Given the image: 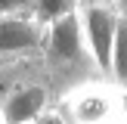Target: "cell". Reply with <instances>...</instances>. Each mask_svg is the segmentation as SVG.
<instances>
[{
    "mask_svg": "<svg viewBox=\"0 0 127 124\" xmlns=\"http://www.w3.org/2000/svg\"><path fill=\"white\" fill-rule=\"evenodd\" d=\"M109 78H115L118 84L127 90V12L118 16L115 47H112V71H109Z\"/></svg>",
    "mask_w": 127,
    "mask_h": 124,
    "instance_id": "8992f818",
    "label": "cell"
},
{
    "mask_svg": "<svg viewBox=\"0 0 127 124\" xmlns=\"http://www.w3.org/2000/svg\"><path fill=\"white\" fill-rule=\"evenodd\" d=\"M115 6H118L121 12H127V0H115Z\"/></svg>",
    "mask_w": 127,
    "mask_h": 124,
    "instance_id": "9c48e42d",
    "label": "cell"
},
{
    "mask_svg": "<svg viewBox=\"0 0 127 124\" xmlns=\"http://www.w3.org/2000/svg\"><path fill=\"white\" fill-rule=\"evenodd\" d=\"M43 71L56 87H74L87 78H96L99 65L93 59L90 47L84 40V28H81V12H68V16L56 19L47 25V43H43Z\"/></svg>",
    "mask_w": 127,
    "mask_h": 124,
    "instance_id": "6da1fadb",
    "label": "cell"
},
{
    "mask_svg": "<svg viewBox=\"0 0 127 124\" xmlns=\"http://www.w3.org/2000/svg\"><path fill=\"white\" fill-rule=\"evenodd\" d=\"M50 102H53V90H50L47 81H25L0 99V121L3 124H34Z\"/></svg>",
    "mask_w": 127,
    "mask_h": 124,
    "instance_id": "5b68a950",
    "label": "cell"
},
{
    "mask_svg": "<svg viewBox=\"0 0 127 124\" xmlns=\"http://www.w3.org/2000/svg\"><path fill=\"white\" fill-rule=\"evenodd\" d=\"M81 3H84V0H81Z\"/></svg>",
    "mask_w": 127,
    "mask_h": 124,
    "instance_id": "30bf717a",
    "label": "cell"
},
{
    "mask_svg": "<svg viewBox=\"0 0 127 124\" xmlns=\"http://www.w3.org/2000/svg\"><path fill=\"white\" fill-rule=\"evenodd\" d=\"M25 9H34V0H0V19L12 16V12H25Z\"/></svg>",
    "mask_w": 127,
    "mask_h": 124,
    "instance_id": "ba28073f",
    "label": "cell"
},
{
    "mask_svg": "<svg viewBox=\"0 0 127 124\" xmlns=\"http://www.w3.org/2000/svg\"><path fill=\"white\" fill-rule=\"evenodd\" d=\"M47 43V22L34 9L12 12L0 19V62L34 59Z\"/></svg>",
    "mask_w": 127,
    "mask_h": 124,
    "instance_id": "3957f363",
    "label": "cell"
},
{
    "mask_svg": "<svg viewBox=\"0 0 127 124\" xmlns=\"http://www.w3.org/2000/svg\"><path fill=\"white\" fill-rule=\"evenodd\" d=\"M78 6H81V0H34V12L47 25L62 19V16H68V12H74Z\"/></svg>",
    "mask_w": 127,
    "mask_h": 124,
    "instance_id": "52a82bcc",
    "label": "cell"
},
{
    "mask_svg": "<svg viewBox=\"0 0 127 124\" xmlns=\"http://www.w3.org/2000/svg\"><path fill=\"white\" fill-rule=\"evenodd\" d=\"M81 12V28H84V40L90 47L93 59H96L99 71H112V47H115V28L121 9L115 6V0H84L78 6Z\"/></svg>",
    "mask_w": 127,
    "mask_h": 124,
    "instance_id": "277c9868",
    "label": "cell"
},
{
    "mask_svg": "<svg viewBox=\"0 0 127 124\" xmlns=\"http://www.w3.org/2000/svg\"><path fill=\"white\" fill-rule=\"evenodd\" d=\"M62 109L74 124H112L124 121L127 112V90L109 74H96L81 84L68 87L62 96Z\"/></svg>",
    "mask_w": 127,
    "mask_h": 124,
    "instance_id": "7a4b0ae2",
    "label": "cell"
}]
</instances>
